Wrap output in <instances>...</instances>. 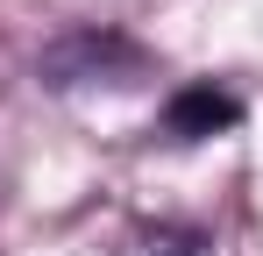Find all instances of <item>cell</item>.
<instances>
[{
  "mask_svg": "<svg viewBox=\"0 0 263 256\" xmlns=\"http://www.w3.org/2000/svg\"><path fill=\"white\" fill-rule=\"evenodd\" d=\"M235 121H242V100L220 93V85H185V93H171V107H164V135H178V142H199V135L235 128Z\"/></svg>",
  "mask_w": 263,
  "mask_h": 256,
  "instance_id": "7a4b0ae2",
  "label": "cell"
},
{
  "mask_svg": "<svg viewBox=\"0 0 263 256\" xmlns=\"http://www.w3.org/2000/svg\"><path fill=\"white\" fill-rule=\"evenodd\" d=\"M142 64V50L114 29H71L64 43H50L36 57V79L43 85H86V79H121Z\"/></svg>",
  "mask_w": 263,
  "mask_h": 256,
  "instance_id": "6da1fadb",
  "label": "cell"
}]
</instances>
